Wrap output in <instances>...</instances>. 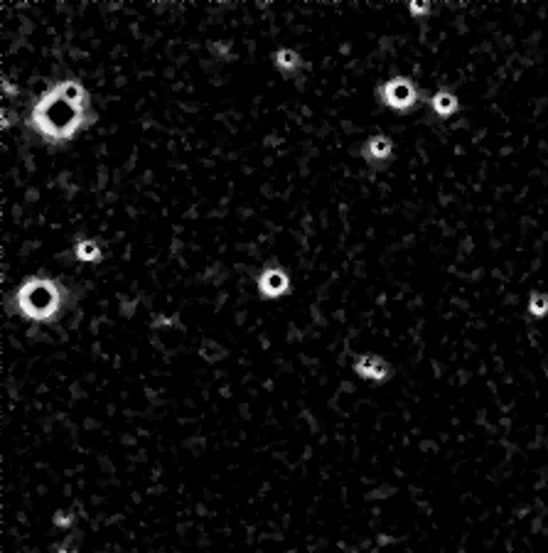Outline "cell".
I'll return each instance as SVG.
<instances>
[{
  "instance_id": "9",
  "label": "cell",
  "mask_w": 548,
  "mask_h": 553,
  "mask_svg": "<svg viewBox=\"0 0 548 553\" xmlns=\"http://www.w3.org/2000/svg\"><path fill=\"white\" fill-rule=\"evenodd\" d=\"M74 258L81 263H101L104 261V248L94 238H79L74 243Z\"/></svg>"
},
{
  "instance_id": "15",
  "label": "cell",
  "mask_w": 548,
  "mask_h": 553,
  "mask_svg": "<svg viewBox=\"0 0 548 553\" xmlns=\"http://www.w3.org/2000/svg\"><path fill=\"white\" fill-rule=\"evenodd\" d=\"M54 553H77V546H74L72 541H64L62 546H57V549H54Z\"/></svg>"
},
{
  "instance_id": "4",
  "label": "cell",
  "mask_w": 548,
  "mask_h": 553,
  "mask_svg": "<svg viewBox=\"0 0 548 553\" xmlns=\"http://www.w3.org/2000/svg\"><path fill=\"white\" fill-rule=\"evenodd\" d=\"M256 291L266 300H278L291 291V276L283 266H266L256 278Z\"/></svg>"
},
{
  "instance_id": "10",
  "label": "cell",
  "mask_w": 548,
  "mask_h": 553,
  "mask_svg": "<svg viewBox=\"0 0 548 553\" xmlns=\"http://www.w3.org/2000/svg\"><path fill=\"white\" fill-rule=\"evenodd\" d=\"M529 315L534 320H544L548 317V293H531L529 296V305H526Z\"/></svg>"
},
{
  "instance_id": "3",
  "label": "cell",
  "mask_w": 548,
  "mask_h": 553,
  "mask_svg": "<svg viewBox=\"0 0 548 553\" xmlns=\"http://www.w3.org/2000/svg\"><path fill=\"white\" fill-rule=\"evenodd\" d=\"M377 99L384 109H391L396 114H408L420 104V86L410 77L396 74L377 86Z\"/></svg>"
},
{
  "instance_id": "14",
  "label": "cell",
  "mask_w": 548,
  "mask_h": 553,
  "mask_svg": "<svg viewBox=\"0 0 548 553\" xmlns=\"http://www.w3.org/2000/svg\"><path fill=\"white\" fill-rule=\"evenodd\" d=\"M13 123H15V116H13V111H10V109H3V123H0V126H3V130H8Z\"/></svg>"
},
{
  "instance_id": "2",
  "label": "cell",
  "mask_w": 548,
  "mask_h": 553,
  "mask_svg": "<svg viewBox=\"0 0 548 553\" xmlns=\"http://www.w3.org/2000/svg\"><path fill=\"white\" fill-rule=\"evenodd\" d=\"M15 312H20L25 320L37 324L57 322L62 312L69 305V288L59 278H52L47 273L28 276L18 288H15Z\"/></svg>"
},
{
  "instance_id": "17",
  "label": "cell",
  "mask_w": 548,
  "mask_h": 553,
  "mask_svg": "<svg viewBox=\"0 0 548 553\" xmlns=\"http://www.w3.org/2000/svg\"><path fill=\"white\" fill-rule=\"evenodd\" d=\"M283 553H296V551H283Z\"/></svg>"
},
{
  "instance_id": "12",
  "label": "cell",
  "mask_w": 548,
  "mask_h": 553,
  "mask_svg": "<svg viewBox=\"0 0 548 553\" xmlns=\"http://www.w3.org/2000/svg\"><path fill=\"white\" fill-rule=\"evenodd\" d=\"M200 354L207 359V362H219V359H224V349H221L219 344H212V342H205V344H202Z\"/></svg>"
},
{
  "instance_id": "1",
  "label": "cell",
  "mask_w": 548,
  "mask_h": 553,
  "mask_svg": "<svg viewBox=\"0 0 548 553\" xmlns=\"http://www.w3.org/2000/svg\"><path fill=\"white\" fill-rule=\"evenodd\" d=\"M99 114L94 111L91 94L79 79L67 77L37 96L28 114V128L52 148L72 143L79 133L96 123Z\"/></svg>"
},
{
  "instance_id": "8",
  "label": "cell",
  "mask_w": 548,
  "mask_h": 553,
  "mask_svg": "<svg viewBox=\"0 0 548 553\" xmlns=\"http://www.w3.org/2000/svg\"><path fill=\"white\" fill-rule=\"evenodd\" d=\"M273 64H276L278 72L286 74V77H296L305 62H303L300 52H296V49H291V47H281L273 52Z\"/></svg>"
},
{
  "instance_id": "16",
  "label": "cell",
  "mask_w": 548,
  "mask_h": 553,
  "mask_svg": "<svg viewBox=\"0 0 548 553\" xmlns=\"http://www.w3.org/2000/svg\"><path fill=\"white\" fill-rule=\"evenodd\" d=\"M3 91H5L8 96H18V94H20V89H15V86L10 84L8 79H3Z\"/></svg>"
},
{
  "instance_id": "6",
  "label": "cell",
  "mask_w": 548,
  "mask_h": 553,
  "mask_svg": "<svg viewBox=\"0 0 548 553\" xmlns=\"http://www.w3.org/2000/svg\"><path fill=\"white\" fill-rule=\"evenodd\" d=\"M394 158V140L386 133H374L364 140L362 160L372 167H382Z\"/></svg>"
},
{
  "instance_id": "5",
  "label": "cell",
  "mask_w": 548,
  "mask_h": 553,
  "mask_svg": "<svg viewBox=\"0 0 548 553\" xmlns=\"http://www.w3.org/2000/svg\"><path fill=\"white\" fill-rule=\"evenodd\" d=\"M354 374L364 382H374V384H384L391 379V367L384 357L379 354H359L354 359Z\"/></svg>"
},
{
  "instance_id": "13",
  "label": "cell",
  "mask_w": 548,
  "mask_h": 553,
  "mask_svg": "<svg viewBox=\"0 0 548 553\" xmlns=\"http://www.w3.org/2000/svg\"><path fill=\"white\" fill-rule=\"evenodd\" d=\"M52 521H54V526H62V529H69V526L74 524V514H69V511H57Z\"/></svg>"
},
{
  "instance_id": "11",
  "label": "cell",
  "mask_w": 548,
  "mask_h": 553,
  "mask_svg": "<svg viewBox=\"0 0 548 553\" xmlns=\"http://www.w3.org/2000/svg\"><path fill=\"white\" fill-rule=\"evenodd\" d=\"M406 10L410 13V18H425V15L433 13V8H430V3H425V0H410L408 5H406Z\"/></svg>"
},
{
  "instance_id": "7",
  "label": "cell",
  "mask_w": 548,
  "mask_h": 553,
  "mask_svg": "<svg viewBox=\"0 0 548 553\" xmlns=\"http://www.w3.org/2000/svg\"><path fill=\"white\" fill-rule=\"evenodd\" d=\"M430 109L438 119H450L460 111V99L455 91L450 89H438L433 96H430Z\"/></svg>"
}]
</instances>
